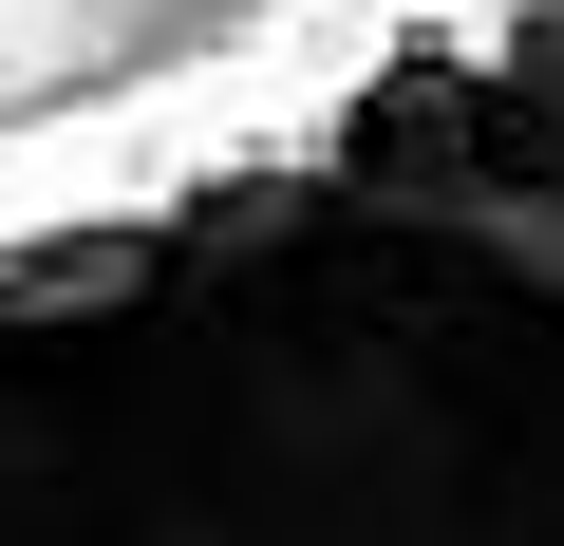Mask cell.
I'll list each match as a JSON object with an SVG mask.
<instances>
[{
    "label": "cell",
    "instance_id": "cell-1",
    "mask_svg": "<svg viewBox=\"0 0 564 546\" xmlns=\"http://www.w3.org/2000/svg\"><path fill=\"white\" fill-rule=\"evenodd\" d=\"M0 546H564V0L0 189Z\"/></svg>",
    "mask_w": 564,
    "mask_h": 546
}]
</instances>
